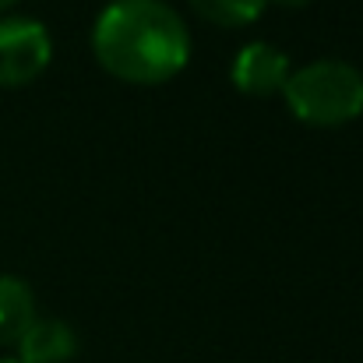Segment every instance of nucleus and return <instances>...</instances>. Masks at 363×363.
I'll use <instances>...</instances> for the list:
<instances>
[{"mask_svg": "<svg viewBox=\"0 0 363 363\" xmlns=\"http://www.w3.org/2000/svg\"><path fill=\"white\" fill-rule=\"evenodd\" d=\"M35 318V296L32 286L18 275H0V346H11L21 339V332Z\"/></svg>", "mask_w": 363, "mask_h": 363, "instance_id": "nucleus-6", "label": "nucleus"}, {"mask_svg": "<svg viewBox=\"0 0 363 363\" xmlns=\"http://www.w3.org/2000/svg\"><path fill=\"white\" fill-rule=\"evenodd\" d=\"M191 7L216 21V25H226V28H237V25H250L261 18V11L268 7V0H191Z\"/></svg>", "mask_w": 363, "mask_h": 363, "instance_id": "nucleus-7", "label": "nucleus"}, {"mask_svg": "<svg viewBox=\"0 0 363 363\" xmlns=\"http://www.w3.org/2000/svg\"><path fill=\"white\" fill-rule=\"evenodd\" d=\"M0 363H18L14 357H0Z\"/></svg>", "mask_w": 363, "mask_h": 363, "instance_id": "nucleus-10", "label": "nucleus"}, {"mask_svg": "<svg viewBox=\"0 0 363 363\" xmlns=\"http://www.w3.org/2000/svg\"><path fill=\"white\" fill-rule=\"evenodd\" d=\"M96 60L134 85H159L191 60V32L166 0H110L92 25Z\"/></svg>", "mask_w": 363, "mask_h": 363, "instance_id": "nucleus-1", "label": "nucleus"}, {"mask_svg": "<svg viewBox=\"0 0 363 363\" xmlns=\"http://www.w3.org/2000/svg\"><path fill=\"white\" fill-rule=\"evenodd\" d=\"M289 74H293L289 57H286L279 46L264 43V39L240 46L237 57H233V64H230V78H233V85L240 89L243 96H272V92H282V85H286Z\"/></svg>", "mask_w": 363, "mask_h": 363, "instance_id": "nucleus-4", "label": "nucleus"}, {"mask_svg": "<svg viewBox=\"0 0 363 363\" xmlns=\"http://www.w3.org/2000/svg\"><path fill=\"white\" fill-rule=\"evenodd\" d=\"M11 4H14V0H0V11H4V7H11Z\"/></svg>", "mask_w": 363, "mask_h": 363, "instance_id": "nucleus-9", "label": "nucleus"}, {"mask_svg": "<svg viewBox=\"0 0 363 363\" xmlns=\"http://www.w3.org/2000/svg\"><path fill=\"white\" fill-rule=\"evenodd\" d=\"M272 4H279V7H303V4H311V0H272Z\"/></svg>", "mask_w": 363, "mask_h": 363, "instance_id": "nucleus-8", "label": "nucleus"}, {"mask_svg": "<svg viewBox=\"0 0 363 363\" xmlns=\"http://www.w3.org/2000/svg\"><path fill=\"white\" fill-rule=\"evenodd\" d=\"M78 353V332L60 318H32L18 339V363H67Z\"/></svg>", "mask_w": 363, "mask_h": 363, "instance_id": "nucleus-5", "label": "nucleus"}, {"mask_svg": "<svg viewBox=\"0 0 363 363\" xmlns=\"http://www.w3.org/2000/svg\"><path fill=\"white\" fill-rule=\"evenodd\" d=\"M286 106L311 127H339L363 113V71L350 60H311L293 67L282 85Z\"/></svg>", "mask_w": 363, "mask_h": 363, "instance_id": "nucleus-2", "label": "nucleus"}, {"mask_svg": "<svg viewBox=\"0 0 363 363\" xmlns=\"http://www.w3.org/2000/svg\"><path fill=\"white\" fill-rule=\"evenodd\" d=\"M53 60L50 28L39 18L4 14L0 18V85H25Z\"/></svg>", "mask_w": 363, "mask_h": 363, "instance_id": "nucleus-3", "label": "nucleus"}]
</instances>
